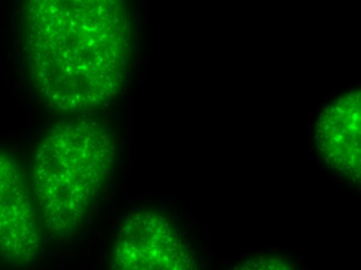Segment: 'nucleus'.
<instances>
[{
    "label": "nucleus",
    "instance_id": "nucleus-5",
    "mask_svg": "<svg viewBox=\"0 0 361 270\" xmlns=\"http://www.w3.org/2000/svg\"><path fill=\"white\" fill-rule=\"evenodd\" d=\"M317 145L327 164L352 180L360 179V92H350L321 116Z\"/></svg>",
    "mask_w": 361,
    "mask_h": 270
},
{
    "label": "nucleus",
    "instance_id": "nucleus-3",
    "mask_svg": "<svg viewBox=\"0 0 361 270\" xmlns=\"http://www.w3.org/2000/svg\"><path fill=\"white\" fill-rule=\"evenodd\" d=\"M113 267L121 270L195 268V261L183 236L159 213H136L128 217L118 234Z\"/></svg>",
    "mask_w": 361,
    "mask_h": 270
},
{
    "label": "nucleus",
    "instance_id": "nucleus-2",
    "mask_svg": "<svg viewBox=\"0 0 361 270\" xmlns=\"http://www.w3.org/2000/svg\"><path fill=\"white\" fill-rule=\"evenodd\" d=\"M115 155L111 133L94 120L58 124L42 139L33 156L31 196L50 233L68 238L81 227Z\"/></svg>",
    "mask_w": 361,
    "mask_h": 270
},
{
    "label": "nucleus",
    "instance_id": "nucleus-4",
    "mask_svg": "<svg viewBox=\"0 0 361 270\" xmlns=\"http://www.w3.org/2000/svg\"><path fill=\"white\" fill-rule=\"evenodd\" d=\"M41 247L35 202L16 160L0 152V255L18 264L37 259Z\"/></svg>",
    "mask_w": 361,
    "mask_h": 270
},
{
    "label": "nucleus",
    "instance_id": "nucleus-1",
    "mask_svg": "<svg viewBox=\"0 0 361 270\" xmlns=\"http://www.w3.org/2000/svg\"><path fill=\"white\" fill-rule=\"evenodd\" d=\"M24 10L27 61L48 103L90 111L119 92L132 46L122 0H25Z\"/></svg>",
    "mask_w": 361,
    "mask_h": 270
}]
</instances>
